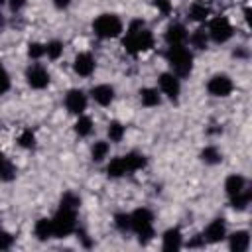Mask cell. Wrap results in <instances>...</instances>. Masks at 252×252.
Returning <instances> with one entry per match:
<instances>
[{
    "label": "cell",
    "mask_w": 252,
    "mask_h": 252,
    "mask_svg": "<svg viewBox=\"0 0 252 252\" xmlns=\"http://www.w3.org/2000/svg\"><path fill=\"white\" fill-rule=\"evenodd\" d=\"M122 45L132 55L150 51L154 47V33L146 28V24L142 20H132L130 26L126 28V35L122 39Z\"/></svg>",
    "instance_id": "obj_1"
},
{
    "label": "cell",
    "mask_w": 252,
    "mask_h": 252,
    "mask_svg": "<svg viewBox=\"0 0 252 252\" xmlns=\"http://www.w3.org/2000/svg\"><path fill=\"white\" fill-rule=\"evenodd\" d=\"M165 61L171 67V73L179 79H185L193 71V53L185 45H167Z\"/></svg>",
    "instance_id": "obj_2"
},
{
    "label": "cell",
    "mask_w": 252,
    "mask_h": 252,
    "mask_svg": "<svg viewBox=\"0 0 252 252\" xmlns=\"http://www.w3.org/2000/svg\"><path fill=\"white\" fill-rule=\"evenodd\" d=\"M130 222H132V232H136L140 244H148L156 236V230H154V215H152L150 209L140 207L134 213H130Z\"/></svg>",
    "instance_id": "obj_3"
},
{
    "label": "cell",
    "mask_w": 252,
    "mask_h": 252,
    "mask_svg": "<svg viewBox=\"0 0 252 252\" xmlns=\"http://www.w3.org/2000/svg\"><path fill=\"white\" fill-rule=\"evenodd\" d=\"M93 32L100 39H112L124 32V26L116 14H100L93 22Z\"/></svg>",
    "instance_id": "obj_4"
},
{
    "label": "cell",
    "mask_w": 252,
    "mask_h": 252,
    "mask_svg": "<svg viewBox=\"0 0 252 252\" xmlns=\"http://www.w3.org/2000/svg\"><path fill=\"white\" fill-rule=\"evenodd\" d=\"M53 222V236L55 238H65L77 228V209H67L59 207L57 213L51 217Z\"/></svg>",
    "instance_id": "obj_5"
},
{
    "label": "cell",
    "mask_w": 252,
    "mask_h": 252,
    "mask_svg": "<svg viewBox=\"0 0 252 252\" xmlns=\"http://www.w3.org/2000/svg\"><path fill=\"white\" fill-rule=\"evenodd\" d=\"M207 33H209V39H213L215 43H226L232 33H234V28L232 24L228 22V18L224 16H217L209 22V28H207Z\"/></svg>",
    "instance_id": "obj_6"
},
{
    "label": "cell",
    "mask_w": 252,
    "mask_h": 252,
    "mask_svg": "<svg viewBox=\"0 0 252 252\" xmlns=\"http://www.w3.org/2000/svg\"><path fill=\"white\" fill-rule=\"evenodd\" d=\"M158 85H159V93L165 94L171 102H177L179 100V94H181V81L177 75H173L171 71L167 73H161L158 77Z\"/></svg>",
    "instance_id": "obj_7"
},
{
    "label": "cell",
    "mask_w": 252,
    "mask_h": 252,
    "mask_svg": "<svg viewBox=\"0 0 252 252\" xmlns=\"http://www.w3.org/2000/svg\"><path fill=\"white\" fill-rule=\"evenodd\" d=\"M232 89H234V83H232V79H230L228 75H224V73H217V75H213V77L207 81V91H209L211 96L224 98V96H228V94L232 93Z\"/></svg>",
    "instance_id": "obj_8"
},
{
    "label": "cell",
    "mask_w": 252,
    "mask_h": 252,
    "mask_svg": "<svg viewBox=\"0 0 252 252\" xmlns=\"http://www.w3.org/2000/svg\"><path fill=\"white\" fill-rule=\"evenodd\" d=\"M49 79H51L49 77V71L43 65H39V63H33V65H30L26 69V83L32 89H35V91L45 89L49 85Z\"/></svg>",
    "instance_id": "obj_9"
},
{
    "label": "cell",
    "mask_w": 252,
    "mask_h": 252,
    "mask_svg": "<svg viewBox=\"0 0 252 252\" xmlns=\"http://www.w3.org/2000/svg\"><path fill=\"white\" fill-rule=\"evenodd\" d=\"M201 236H203V240H205L207 244H217V242L224 240V238H226V220H224L222 217L213 219V220L207 224V228L203 230Z\"/></svg>",
    "instance_id": "obj_10"
},
{
    "label": "cell",
    "mask_w": 252,
    "mask_h": 252,
    "mask_svg": "<svg viewBox=\"0 0 252 252\" xmlns=\"http://www.w3.org/2000/svg\"><path fill=\"white\" fill-rule=\"evenodd\" d=\"M87 102H89V98L81 89H69L65 94V108L75 116H79L87 110Z\"/></svg>",
    "instance_id": "obj_11"
},
{
    "label": "cell",
    "mask_w": 252,
    "mask_h": 252,
    "mask_svg": "<svg viewBox=\"0 0 252 252\" xmlns=\"http://www.w3.org/2000/svg\"><path fill=\"white\" fill-rule=\"evenodd\" d=\"M94 67H96V61L94 57L89 53V51H81L75 55V61H73V71L79 75V77H91L94 73Z\"/></svg>",
    "instance_id": "obj_12"
},
{
    "label": "cell",
    "mask_w": 252,
    "mask_h": 252,
    "mask_svg": "<svg viewBox=\"0 0 252 252\" xmlns=\"http://www.w3.org/2000/svg\"><path fill=\"white\" fill-rule=\"evenodd\" d=\"M187 37H189V33L185 30V26L179 24V22L169 24L167 30H165V33H163V39H165L167 45H185L187 43Z\"/></svg>",
    "instance_id": "obj_13"
},
{
    "label": "cell",
    "mask_w": 252,
    "mask_h": 252,
    "mask_svg": "<svg viewBox=\"0 0 252 252\" xmlns=\"http://www.w3.org/2000/svg\"><path fill=\"white\" fill-rule=\"evenodd\" d=\"M183 246V234L179 228H167L161 234V248L165 252H177Z\"/></svg>",
    "instance_id": "obj_14"
},
{
    "label": "cell",
    "mask_w": 252,
    "mask_h": 252,
    "mask_svg": "<svg viewBox=\"0 0 252 252\" xmlns=\"http://www.w3.org/2000/svg\"><path fill=\"white\" fill-rule=\"evenodd\" d=\"M91 98L100 106H108L114 100V87L112 85H96L91 89Z\"/></svg>",
    "instance_id": "obj_15"
},
{
    "label": "cell",
    "mask_w": 252,
    "mask_h": 252,
    "mask_svg": "<svg viewBox=\"0 0 252 252\" xmlns=\"http://www.w3.org/2000/svg\"><path fill=\"white\" fill-rule=\"evenodd\" d=\"M228 248L232 252H246L250 248V232L234 230L232 234H228Z\"/></svg>",
    "instance_id": "obj_16"
},
{
    "label": "cell",
    "mask_w": 252,
    "mask_h": 252,
    "mask_svg": "<svg viewBox=\"0 0 252 252\" xmlns=\"http://www.w3.org/2000/svg\"><path fill=\"white\" fill-rule=\"evenodd\" d=\"M33 234H35V238L41 240V242L53 238V222H51V219H47V217L37 219L35 224H33Z\"/></svg>",
    "instance_id": "obj_17"
},
{
    "label": "cell",
    "mask_w": 252,
    "mask_h": 252,
    "mask_svg": "<svg viewBox=\"0 0 252 252\" xmlns=\"http://www.w3.org/2000/svg\"><path fill=\"white\" fill-rule=\"evenodd\" d=\"M246 187H248L246 177H244V175H240V173H232V175H228V177L224 179V191H226V195H228V197H232V195L240 193V191H242V189H246Z\"/></svg>",
    "instance_id": "obj_18"
},
{
    "label": "cell",
    "mask_w": 252,
    "mask_h": 252,
    "mask_svg": "<svg viewBox=\"0 0 252 252\" xmlns=\"http://www.w3.org/2000/svg\"><path fill=\"white\" fill-rule=\"evenodd\" d=\"M140 102L148 108H154V106H159L161 104V93L158 89H152V87H146V89H140Z\"/></svg>",
    "instance_id": "obj_19"
},
{
    "label": "cell",
    "mask_w": 252,
    "mask_h": 252,
    "mask_svg": "<svg viewBox=\"0 0 252 252\" xmlns=\"http://www.w3.org/2000/svg\"><path fill=\"white\" fill-rule=\"evenodd\" d=\"M122 158H124V163H126L128 173H134V171L146 167V163H148L146 156H144V154H138V152H130V154H126V156H122Z\"/></svg>",
    "instance_id": "obj_20"
},
{
    "label": "cell",
    "mask_w": 252,
    "mask_h": 252,
    "mask_svg": "<svg viewBox=\"0 0 252 252\" xmlns=\"http://www.w3.org/2000/svg\"><path fill=\"white\" fill-rule=\"evenodd\" d=\"M250 199H252V189H242L240 193H236V195H232V197H228V201H230V207L234 209V211H246L248 209V205H250Z\"/></svg>",
    "instance_id": "obj_21"
},
{
    "label": "cell",
    "mask_w": 252,
    "mask_h": 252,
    "mask_svg": "<svg viewBox=\"0 0 252 252\" xmlns=\"http://www.w3.org/2000/svg\"><path fill=\"white\" fill-rule=\"evenodd\" d=\"M16 173H18V169H16V165L10 161V158H6L2 152H0V181H14L16 179Z\"/></svg>",
    "instance_id": "obj_22"
},
{
    "label": "cell",
    "mask_w": 252,
    "mask_h": 252,
    "mask_svg": "<svg viewBox=\"0 0 252 252\" xmlns=\"http://www.w3.org/2000/svg\"><path fill=\"white\" fill-rule=\"evenodd\" d=\"M128 173V169H126V163H124V158L122 156H116V158H112L110 161H108V165H106V175L108 177H122V175H126Z\"/></svg>",
    "instance_id": "obj_23"
},
{
    "label": "cell",
    "mask_w": 252,
    "mask_h": 252,
    "mask_svg": "<svg viewBox=\"0 0 252 252\" xmlns=\"http://www.w3.org/2000/svg\"><path fill=\"white\" fill-rule=\"evenodd\" d=\"M211 16V8L205 4V2H193L191 8H189V18L193 22H205L209 20Z\"/></svg>",
    "instance_id": "obj_24"
},
{
    "label": "cell",
    "mask_w": 252,
    "mask_h": 252,
    "mask_svg": "<svg viewBox=\"0 0 252 252\" xmlns=\"http://www.w3.org/2000/svg\"><path fill=\"white\" fill-rule=\"evenodd\" d=\"M187 39H189L191 47H195V49H207V45H209V33L205 28H197Z\"/></svg>",
    "instance_id": "obj_25"
},
{
    "label": "cell",
    "mask_w": 252,
    "mask_h": 252,
    "mask_svg": "<svg viewBox=\"0 0 252 252\" xmlns=\"http://www.w3.org/2000/svg\"><path fill=\"white\" fill-rule=\"evenodd\" d=\"M201 161L207 163V165H217V163L222 161V152L217 146H207L201 152Z\"/></svg>",
    "instance_id": "obj_26"
},
{
    "label": "cell",
    "mask_w": 252,
    "mask_h": 252,
    "mask_svg": "<svg viewBox=\"0 0 252 252\" xmlns=\"http://www.w3.org/2000/svg\"><path fill=\"white\" fill-rule=\"evenodd\" d=\"M106 134H108V140L110 142L118 144V142H122V138L126 134V126L122 122H118V120H110L108 122V128H106Z\"/></svg>",
    "instance_id": "obj_27"
},
{
    "label": "cell",
    "mask_w": 252,
    "mask_h": 252,
    "mask_svg": "<svg viewBox=\"0 0 252 252\" xmlns=\"http://www.w3.org/2000/svg\"><path fill=\"white\" fill-rule=\"evenodd\" d=\"M93 120H91V116H85V114H79V118H77V122H75V134L79 136V138H85V136H89L91 132H93Z\"/></svg>",
    "instance_id": "obj_28"
},
{
    "label": "cell",
    "mask_w": 252,
    "mask_h": 252,
    "mask_svg": "<svg viewBox=\"0 0 252 252\" xmlns=\"http://www.w3.org/2000/svg\"><path fill=\"white\" fill-rule=\"evenodd\" d=\"M108 152H110V144L104 142V140H98V142H94L93 148H91V158H93V161L100 163V161L108 156Z\"/></svg>",
    "instance_id": "obj_29"
},
{
    "label": "cell",
    "mask_w": 252,
    "mask_h": 252,
    "mask_svg": "<svg viewBox=\"0 0 252 252\" xmlns=\"http://www.w3.org/2000/svg\"><path fill=\"white\" fill-rule=\"evenodd\" d=\"M45 55H47V59L57 61V59L63 55V43H61L59 39L47 41V43H45Z\"/></svg>",
    "instance_id": "obj_30"
},
{
    "label": "cell",
    "mask_w": 252,
    "mask_h": 252,
    "mask_svg": "<svg viewBox=\"0 0 252 252\" xmlns=\"http://www.w3.org/2000/svg\"><path fill=\"white\" fill-rule=\"evenodd\" d=\"M114 226L120 232H130L132 230V222H130V213H116L114 215Z\"/></svg>",
    "instance_id": "obj_31"
},
{
    "label": "cell",
    "mask_w": 252,
    "mask_h": 252,
    "mask_svg": "<svg viewBox=\"0 0 252 252\" xmlns=\"http://www.w3.org/2000/svg\"><path fill=\"white\" fill-rule=\"evenodd\" d=\"M18 144H20L22 148H26V150H32V148L35 146V134H33L30 128L22 130L20 136H18Z\"/></svg>",
    "instance_id": "obj_32"
},
{
    "label": "cell",
    "mask_w": 252,
    "mask_h": 252,
    "mask_svg": "<svg viewBox=\"0 0 252 252\" xmlns=\"http://www.w3.org/2000/svg\"><path fill=\"white\" fill-rule=\"evenodd\" d=\"M79 205H81V197L71 193V191H67L59 201V207H67V209H77L79 211Z\"/></svg>",
    "instance_id": "obj_33"
},
{
    "label": "cell",
    "mask_w": 252,
    "mask_h": 252,
    "mask_svg": "<svg viewBox=\"0 0 252 252\" xmlns=\"http://www.w3.org/2000/svg\"><path fill=\"white\" fill-rule=\"evenodd\" d=\"M28 55L30 59H41L45 55V43H39V41H32L28 45Z\"/></svg>",
    "instance_id": "obj_34"
},
{
    "label": "cell",
    "mask_w": 252,
    "mask_h": 252,
    "mask_svg": "<svg viewBox=\"0 0 252 252\" xmlns=\"http://www.w3.org/2000/svg\"><path fill=\"white\" fill-rule=\"evenodd\" d=\"M10 85H12V81H10V75H8L6 67L0 63V94L8 93V91H10Z\"/></svg>",
    "instance_id": "obj_35"
},
{
    "label": "cell",
    "mask_w": 252,
    "mask_h": 252,
    "mask_svg": "<svg viewBox=\"0 0 252 252\" xmlns=\"http://www.w3.org/2000/svg\"><path fill=\"white\" fill-rule=\"evenodd\" d=\"M14 244V236L10 232H0V250H10Z\"/></svg>",
    "instance_id": "obj_36"
},
{
    "label": "cell",
    "mask_w": 252,
    "mask_h": 252,
    "mask_svg": "<svg viewBox=\"0 0 252 252\" xmlns=\"http://www.w3.org/2000/svg\"><path fill=\"white\" fill-rule=\"evenodd\" d=\"M6 2H8V6H10L12 12H20L28 4V0H6Z\"/></svg>",
    "instance_id": "obj_37"
},
{
    "label": "cell",
    "mask_w": 252,
    "mask_h": 252,
    "mask_svg": "<svg viewBox=\"0 0 252 252\" xmlns=\"http://www.w3.org/2000/svg\"><path fill=\"white\" fill-rule=\"evenodd\" d=\"M154 4H156V6H158L161 12H163V14H169V10H171V4H169L167 0H156Z\"/></svg>",
    "instance_id": "obj_38"
},
{
    "label": "cell",
    "mask_w": 252,
    "mask_h": 252,
    "mask_svg": "<svg viewBox=\"0 0 252 252\" xmlns=\"http://www.w3.org/2000/svg\"><path fill=\"white\" fill-rule=\"evenodd\" d=\"M51 2H53V6H55L57 10H67L73 0H51Z\"/></svg>",
    "instance_id": "obj_39"
},
{
    "label": "cell",
    "mask_w": 252,
    "mask_h": 252,
    "mask_svg": "<svg viewBox=\"0 0 252 252\" xmlns=\"http://www.w3.org/2000/svg\"><path fill=\"white\" fill-rule=\"evenodd\" d=\"M4 28H6V18H4V14L0 12V32H4Z\"/></svg>",
    "instance_id": "obj_40"
},
{
    "label": "cell",
    "mask_w": 252,
    "mask_h": 252,
    "mask_svg": "<svg viewBox=\"0 0 252 252\" xmlns=\"http://www.w3.org/2000/svg\"><path fill=\"white\" fill-rule=\"evenodd\" d=\"M2 4H6V0H0V6H2Z\"/></svg>",
    "instance_id": "obj_41"
}]
</instances>
